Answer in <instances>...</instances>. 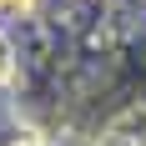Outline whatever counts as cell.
<instances>
[{"label":"cell","instance_id":"cell-1","mask_svg":"<svg viewBox=\"0 0 146 146\" xmlns=\"http://www.w3.org/2000/svg\"><path fill=\"white\" fill-rule=\"evenodd\" d=\"M15 81V45H10V35L0 30V86H10Z\"/></svg>","mask_w":146,"mask_h":146},{"label":"cell","instance_id":"cell-2","mask_svg":"<svg viewBox=\"0 0 146 146\" xmlns=\"http://www.w3.org/2000/svg\"><path fill=\"white\" fill-rule=\"evenodd\" d=\"M0 146H45L40 131H30V126H10V131L0 136Z\"/></svg>","mask_w":146,"mask_h":146},{"label":"cell","instance_id":"cell-3","mask_svg":"<svg viewBox=\"0 0 146 146\" xmlns=\"http://www.w3.org/2000/svg\"><path fill=\"white\" fill-rule=\"evenodd\" d=\"M40 0H0V15H30Z\"/></svg>","mask_w":146,"mask_h":146}]
</instances>
